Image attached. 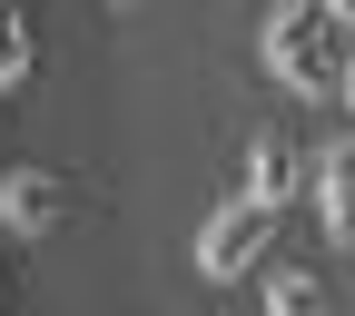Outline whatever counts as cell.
<instances>
[{"instance_id":"1","label":"cell","mask_w":355,"mask_h":316,"mask_svg":"<svg viewBox=\"0 0 355 316\" xmlns=\"http://www.w3.org/2000/svg\"><path fill=\"white\" fill-rule=\"evenodd\" d=\"M257 50H266V69H277L296 99H326V89H345L355 40H345V20L326 10V0H286V10H266Z\"/></svg>"},{"instance_id":"2","label":"cell","mask_w":355,"mask_h":316,"mask_svg":"<svg viewBox=\"0 0 355 316\" xmlns=\"http://www.w3.org/2000/svg\"><path fill=\"white\" fill-rule=\"evenodd\" d=\"M266 247H277V217L257 198H227L198 228V277H247V267H266Z\"/></svg>"},{"instance_id":"3","label":"cell","mask_w":355,"mask_h":316,"mask_svg":"<svg viewBox=\"0 0 355 316\" xmlns=\"http://www.w3.org/2000/svg\"><path fill=\"white\" fill-rule=\"evenodd\" d=\"M60 208H69V188H60L50 168H10V178H0V228H10V238L60 228Z\"/></svg>"},{"instance_id":"4","label":"cell","mask_w":355,"mask_h":316,"mask_svg":"<svg viewBox=\"0 0 355 316\" xmlns=\"http://www.w3.org/2000/svg\"><path fill=\"white\" fill-rule=\"evenodd\" d=\"M237 198H257L266 217H286V198H296V149L277 139V128L247 139V188H237Z\"/></svg>"},{"instance_id":"5","label":"cell","mask_w":355,"mask_h":316,"mask_svg":"<svg viewBox=\"0 0 355 316\" xmlns=\"http://www.w3.org/2000/svg\"><path fill=\"white\" fill-rule=\"evenodd\" d=\"M316 208H326L336 247H355V139H326L316 149Z\"/></svg>"},{"instance_id":"6","label":"cell","mask_w":355,"mask_h":316,"mask_svg":"<svg viewBox=\"0 0 355 316\" xmlns=\"http://www.w3.org/2000/svg\"><path fill=\"white\" fill-rule=\"evenodd\" d=\"M266 316H326L316 267H266Z\"/></svg>"},{"instance_id":"7","label":"cell","mask_w":355,"mask_h":316,"mask_svg":"<svg viewBox=\"0 0 355 316\" xmlns=\"http://www.w3.org/2000/svg\"><path fill=\"white\" fill-rule=\"evenodd\" d=\"M20 79H30V20L0 0V89H20Z\"/></svg>"},{"instance_id":"8","label":"cell","mask_w":355,"mask_h":316,"mask_svg":"<svg viewBox=\"0 0 355 316\" xmlns=\"http://www.w3.org/2000/svg\"><path fill=\"white\" fill-rule=\"evenodd\" d=\"M345 109H355V60H345Z\"/></svg>"}]
</instances>
